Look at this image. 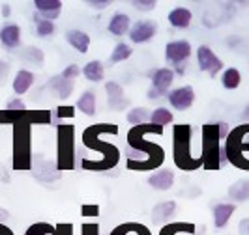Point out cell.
Listing matches in <instances>:
<instances>
[{"mask_svg":"<svg viewBox=\"0 0 249 235\" xmlns=\"http://www.w3.org/2000/svg\"><path fill=\"white\" fill-rule=\"evenodd\" d=\"M163 135V127L152 124H142L137 127H131L127 133V157H133L135 153H141L137 161H125L127 170H135V172H148V170H156L161 168L163 161H165V149L146 140V135Z\"/></svg>","mask_w":249,"mask_h":235,"instance_id":"1","label":"cell"},{"mask_svg":"<svg viewBox=\"0 0 249 235\" xmlns=\"http://www.w3.org/2000/svg\"><path fill=\"white\" fill-rule=\"evenodd\" d=\"M53 114L49 109H28V114L12 127V166L13 170H32V127L49 125Z\"/></svg>","mask_w":249,"mask_h":235,"instance_id":"2","label":"cell"},{"mask_svg":"<svg viewBox=\"0 0 249 235\" xmlns=\"http://www.w3.org/2000/svg\"><path fill=\"white\" fill-rule=\"evenodd\" d=\"M103 133L118 135V127L114 124H94L83 131L81 138H83L85 148L94 149L96 153L101 155L98 161L83 159L81 161V168L83 170H88V172H107V170L114 168L120 162V149L116 148L114 144H111V142H107V140H101Z\"/></svg>","mask_w":249,"mask_h":235,"instance_id":"3","label":"cell"},{"mask_svg":"<svg viewBox=\"0 0 249 235\" xmlns=\"http://www.w3.org/2000/svg\"><path fill=\"white\" fill-rule=\"evenodd\" d=\"M202 149H200V161L202 168L206 170H219L221 168V140L227 138V124H204L202 125Z\"/></svg>","mask_w":249,"mask_h":235,"instance_id":"4","label":"cell"},{"mask_svg":"<svg viewBox=\"0 0 249 235\" xmlns=\"http://www.w3.org/2000/svg\"><path fill=\"white\" fill-rule=\"evenodd\" d=\"M173 159L184 172H193L202 166L200 155H193L191 149V125L176 124L173 127Z\"/></svg>","mask_w":249,"mask_h":235,"instance_id":"5","label":"cell"},{"mask_svg":"<svg viewBox=\"0 0 249 235\" xmlns=\"http://www.w3.org/2000/svg\"><path fill=\"white\" fill-rule=\"evenodd\" d=\"M249 124L238 125L225 138L223 155L240 170H249Z\"/></svg>","mask_w":249,"mask_h":235,"instance_id":"6","label":"cell"},{"mask_svg":"<svg viewBox=\"0 0 249 235\" xmlns=\"http://www.w3.org/2000/svg\"><path fill=\"white\" fill-rule=\"evenodd\" d=\"M75 168V127L71 124L56 125V170L62 173Z\"/></svg>","mask_w":249,"mask_h":235,"instance_id":"7","label":"cell"},{"mask_svg":"<svg viewBox=\"0 0 249 235\" xmlns=\"http://www.w3.org/2000/svg\"><path fill=\"white\" fill-rule=\"evenodd\" d=\"M152 77V86L148 88V99H158L161 97L163 94H169L171 86L175 82V71L169 69V67H160L156 71L150 73Z\"/></svg>","mask_w":249,"mask_h":235,"instance_id":"8","label":"cell"},{"mask_svg":"<svg viewBox=\"0 0 249 235\" xmlns=\"http://www.w3.org/2000/svg\"><path fill=\"white\" fill-rule=\"evenodd\" d=\"M197 62H199L200 71L208 73L210 77H215L223 69V62L215 56V52L208 45H200L199 49H197Z\"/></svg>","mask_w":249,"mask_h":235,"instance_id":"9","label":"cell"},{"mask_svg":"<svg viewBox=\"0 0 249 235\" xmlns=\"http://www.w3.org/2000/svg\"><path fill=\"white\" fill-rule=\"evenodd\" d=\"M191 56V43L186 39H176V41H169L165 47V60L175 65H180L186 62Z\"/></svg>","mask_w":249,"mask_h":235,"instance_id":"10","label":"cell"},{"mask_svg":"<svg viewBox=\"0 0 249 235\" xmlns=\"http://www.w3.org/2000/svg\"><path fill=\"white\" fill-rule=\"evenodd\" d=\"M167 99L171 103V107L176 109V110H187L193 101H195V92L191 86H180L175 88L167 94Z\"/></svg>","mask_w":249,"mask_h":235,"instance_id":"11","label":"cell"},{"mask_svg":"<svg viewBox=\"0 0 249 235\" xmlns=\"http://www.w3.org/2000/svg\"><path fill=\"white\" fill-rule=\"evenodd\" d=\"M158 32V25L154 21H137L135 25L129 28L127 36L133 43H146Z\"/></svg>","mask_w":249,"mask_h":235,"instance_id":"12","label":"cell"},{"mask_svg":"<svg viewBox=\"0 0 249 235\" xmlns=\"http://www.w3.org/2000/svg\"><path fill=\"white\" fill-rule=\"evenodd\" d=\"M34 8H36L37 19H45V21H53L58 19V15L62 12V2L60 0H34L32 2Z\"/></svg>","mask_w":249,"mask_h":235,"instance_id":"13","label":"cell"},{"mask_svg":"<svg viewBox=\"0 0 249 235\" xmlns=\"http://www.w3.org/2000/svg\"><path fill=\"white\" fill-rule=\"evenodd\" d=\"M105 92H107V103L112 110H122L129 105L127 97L124 95V88L120 86L118 82H107L105 84Z\"/></svg>","mask_w":249,"mask_h":235,"instance_id":"14","label":"cell"},{"mask_svg":"<svg viewBox=\"0 0 249 235\" xmlns=\"http://www.w3.org/2000/svg\"><path fill=\"white\" fill-rule=\"evenodd\" d=\"M0 41L6 49H19L21 47V26L8 23L0 28Z\"/></svg>","mask_w":249,"mask_h":235,"instance_id":"15","label":"cell"},{"mask_svg":"<svg viewBox=\"0 0 249 235\" xmlns=\"http://www.w3.org/2000/svg\"><path fill=\"white\" fill-rule=\"evenodd\" d=\"M175 183V173L167 168H161V170H156L148 177V185L156 190H169Z\"/></svg>","mask_w":249,"mask_h":235,"instance_id":"16","label":"cell"},{"mask_svg":"<svg viewBox=\"0 0 249 235\" xmlns=\"http://www.w3.org/2000/svg\"><path fill=\"white\" fill-rule=\"evenodd\" d=\"M34 84V73L28 71V69H21L17 71V75L13 77V92H15V97H21L23 94H26Z\"/></svg>","mask_w":249,"mask_h":235,"instance_id":"17","label":"cell"},{"mask_svg":"<svg viewBox=\"0 0 249 235\" xmlns=\"http://www.w3.org/2000/svg\"><path fill=\"white\" fill-rule=\"evenodd\" d=\"M66 41L73 47L77 52L87 54L88 47H90V36L83 30H68L66 32Z\"/></svg>","mask_w":249,"mask_h":235,"instance_id":"18","label":"cell"},{"mask_svg":"<svg viewBox=\"0 0 249 235\" xmlns=\"http://www.w3.org/2000/svg\"><path fill=\"white\" fill-rule=\"evenodd\" d=\"M47 88L54 90L60 99H68L73 94V80L64 78L62 75H56V77H53L49 82H47Z\"/></svg>","mask_w":249,"mask_h":235,"instance_id":"19","label":"cell"},{"mask_svg":"<svg viewBox=\"0 0 249 235\" xmlns=\"http://www.w3.org/2000/svg\"><path fill=\"white\" fill-rule=\"evenodd\" d=\"M107 28H109V32H111L112 36H124V34L129 32V28H131V21H129V17L125 13L118 12L111 17Z\"/></svg>","mask_w":249,"mask_h":235,"instance_id":"20","label":"cell"},{"mask_svg":"<svg viewBox=\"0 0 249 235\" xmlns=\"http://www.w3.org/2000/svg\"><path fill=\"white\" fill-rule=\"evenodd\" d=\"M175 211H176V204L173 202V200L158 204V205L152 209V215H150L152 224H163L169 217H173V215H175Z\"/></svg>","mask_w":249,"mask_h":235,"instance_id":"21","label":"cell"},{"mask_svg":"<svg viewBox=\"0 0 249 235\" xmlns=\"http://www.w3.org/2000/svg\"><path fill=\"white\" fill-rule=\"evenodd\" d=\"M234 211H236L234 204H217L213 207V224H215V228L227 226V222L231 220V217H232Z\"/></svg>","mask_w":249,"mask_h":235,"instance_id":"22","label":"cell"},{"mask_svg":"<svg viewBox=\"0 0 249 235\" xmlns=\"http://www.w3.org/2000/svg\"><path fill=\"white\" fill-rule=\"evenodd\" d=\"M191 19H193L191 12L187 8H182V6H178V8H175L173 12L169 13V23L175 28H187L191 25Z\"/></svg>","mask_w":249,"mask_h":235,"instance_id":"23","label":"cell"},{"mask_svg":"<svg viewBox=\"0 0 249 235\" xmlns=\"http://www.w3.org/2000/svg\"><path fill=\"white\" fill-rule=\"evenodd\" d=\"M109 235H152L148 228L144 224L139 222H124L116 226Z\"/></svg>","mask_w":249,"mask_h":235,"instance_id":"24","label":"cell"},{"mask_svg":"<svg viewBox=\"0 0 249 235\" xmlns=\"http://www.w3.org/2000/svg\"><path fill=\"white\" fill-rule=\"evenodd\" d=\"M75 109H79L87 116H94L96 114V94L90 92V90L83 92V95L77 99V107Z\"/></svg>","mask_w":249,"mask_h":235,"instance_id":"25","label":"cell"},{"mask_svg":"<svg viewBox=\"0 0 249 235\" xmlns=\"http://www.w3.org/2000/svg\"><path fill=\"white\" fill-rule=\"evenodd\" d=\"M83 75L90 82H100L103 80V63L100 60H92L83 67Z\"/></svg>","mask_w":249,"mask_h":235,"instance_id":"26","label":"cell"},{"mask_svg":"<svg viewBox=\"0 0 249 235\" xmlns=\"http://www.w3.org/2000/svg\"><path fill=\"white\" fill-rule=\"evenodd\" d=\"M178 234H195V224L191 222H173L163 226L160 235H178Z\"/></svg>","mask_w":249,"mask_h":235,"instance_id":"27","label":"cell"},{"mask_svg":"<svg viewBox=\"0 0 249 235\" xmlns=\"http://www.w3.org/2000/svg\"><path fill=\"white\" fill-rule=\"evenodd\" d=\"M150 124L152 125H158V127H163V125L167 124H173V120H175V116H173V112L169 110V109H156V110L150 114Z\"/></svg>","mask_w":249,"mask_h":235,"instance_id":"28","label":"cell"},{"mask_svg":"<svg viewBox=\"0 0 249 235\" xmlns=\"http://www.w3.org/2000/svg\"><path fill=\"white\" fill-rule=\"evenodd\" d=\"M240 82H242V75H240L236 67H229L221 75V84L227 90H234V88L240 86Z\"/></svg>","mask_w":249,"mask_h":235,"instance_id":"29","label":"cell"},{"mask_svg":"<svg viewBox=\"0 0 249 235\" xmlns=\"http://www.w3.org/2000/svg\"><path fill=\"white\" fill-rule=\"evenodd\" d=\"M28 114L26 110H8V109H0V125H15L17 122H21Z\"/></svg>","mask_w":249,"mask_h":235,"instance_id":"30","label":"cell"},{"mask_svg":"<svg viewBox=\"0 0 249 235\" xmlns=\"http://www.w3.org/2000/svg\"><path fill=\"white\" fill-rule=\"evenodd\" d=\"M43 52L37 47H25L21 50V60L26 63H34V65H41L43 63Z\"/></svg>","mask_w":249,"mask_h":235,"instance_id":"31","label":"cell"},{"mask_svg":"<svg viewBox=\"0 0 249 235\" xmlns=\"http://www.w3.org/2000/svg\"><path fill=\"white\" fill-rule=\"evenodd\" d=\"M231 198L238 200V202H246L249 200V181H236L229 190Z\"/></svg>","mask_w":249,"mask_h":235,"instance_id":"32","label":"cell"},{"mask_svg":"<svg viewBox=\"0 0 249 235\" xmlns=\"http://www.w3.org/2000/svg\"><path fill=\"white\" fill-rule=\"evenodd\" d=\"M25 235H56V230L49 222H34L26 228Z\"/></svg>","mask_w":249,"mask_h":235,"instance_id":"33","label":"cell"},{"mask_svg":"<svg viewBox=\"0 0 249 235\" xmlns=\"http://www.w3.org/2000/svg\"><path fill=\"white\" fill-rule=\"evenodd\" d=\"M129 56H131V47H129L127 43H116L114 49H112L111 62L120 63V62H124V60H127Z\"/></svg>","mask_w":249,"mask_h":235,"instance_id":"34","label":"cell"},{"mask_svg":"<svg viewBox=\"0 0 249 235\" xmlns=\"http://www.w3.org/2000/svg\"><path fill=\"white\" fill-rule=\"evenodd\" d=\"M150 114L146 109H142V107H137V109H131V110L127 112V122L133 125V127H137V125H142L144 124V120H148Z\"/></svg>","mask_w":249,"mask_h":235,"instance_id":"35","label":"cell"},{"mask_svg":"<svg viewBox=\"0 0 249 235\" xmlns=\"http://www.w3.org/2000/svg\"><path fill=\"white\" fill-rule=\"evenodd\" d=\"M34 23H36V34L39 37H47L54 34V23H53V21L37 19L36 15H34Z\"/></svg>","mask_w":249,"mask_h":235,"instance_id":"36","label":"cell"},{"mask_svg":"<svg viewBox=\"0 0 249 235\" xmlns=\"http://www.w3.org/2000/svg\"><path fill=\"white\" fill-rule=\"evenodd\" d=\"M73 116H75V107H70V105H64V107H58V109L54 110V118H56V120H64V118L71 120Z\"/></svg>","mask_w":249,"mask_h":235,"instance_id":"37","label":"cell"},{"mask_svg":"<svg viewBox=\"0 0 249 235\" xmlns=\"http://www.w3.org/2000/svg\"><path fill=\"white\" fill-rule=\"evenodd\" d=\"M131 4H133V8L139 10V12H152L158 2L156 0H133Z\"/></svg>","mask_w":249,"mask_h":235,"instance_id":"38","label":"cell"},{"mask_svg":"<svg viewBox=\"0 0 249 235\" xmlns=\"http://www.w3.org/2000/svg\"><path fill=\"white\" fill-rule=\"evenodd\" d=\"M79 73H81V69L75 65V63H71V65H68V67H64V71L60 75H62L64 78H70V80H75L77 77H79Z\"/></svg>","mask_w":249,"mask_h":235,"instance_id":"39","label":"cell"},{"mask_svg":"<svg viewBox=\"0 0 249 235\" xmlns=\"http://www.w3.org/2000/svg\"><path fill=\"white\" fill-rule=\"evenodd\" d=\"M6 109H8V110H26V105L21 97H13V99L8 101Z\"/></svg>","mask_w":249,"mask_h":235,"instance_id":"40","label":"cell"},{"mask_svg":"<svg viewBox=\"0 0 249 235\" xmlns=\"http://www.w3.org/2000/svg\"><path fill=\"white\" fill-rule=\"evenodd\" d=\"M81 235H100V226L94 222H87L81 226Z\"/></svg>","mask_w":249,"mask_h":235,"instance_id":"41","label":"cell"},{"mask_svg":"<svg viewBox=\"0 0 249 235\" xmlns=\"http://www.w3.org/2000/svg\"><path fill=\"white\" fill-rule=\"evenodd\" d=\"M56 235H73V226L70 222H58L54 226Z\"/></svg>","mask_w":249,"mask_h":235,"instance_id":"42","label":"cell"},{"mask_svg":"<svg viewBox=\"0 0 249 235\" xmlns=\"http://www.w3.org/2000/svg\"><path fill=\"white\" fill-rule=\"evenodd\" d=\"M81 215H85V217H98L100 215V207L85 204V205H81Z\"/></svg>","mask_w":249,"mask_h":235,"instance_id":"43","label":"cell"},{"mask_svg":"<svg viewBox=\"0 0 249 235\" xmlns=\"http://www.w3.org/2000/svg\"><path fill=\"white\" fill-rule=\"evenodd\" d=\"M8 75H10V63L6 62V60H0V86L6 84Z\"/></svg>","mask_w":249,"mask_h":235,"instance_id":"44","label":"cell"},{"mask_svg":"<svg viewBox=\"0 0 249 235\" xmlns=\"http://www.w3.org/2000/svg\"><path fill=\"white\" fill-rule=\"evenodd\" d=\"M87 4L92 10H105V8L111 6L112 2L111 0H87Z\"/></svg>","mask_w":249,"mask_h":235,"instance_id":"45","label":"cell"},{"mask_svg":"<svg viewBox=\"0 0 249 235\" xmlns=\"http://www.w3.org/2000/svg\"><path fill=\"white\" fill-rule=\"evenodd\" d=\"M10 219V213L8 209H4V207H0V224H6V220Z\"/></svg>","mask_w":249,"mask_h":235,"instance_id":"46","label":"cell"},{"mask_svg":"<svg viewBox=\"0 0 249 235\" xmlns=\"http://www.w3.org/2000/svg\"><path fill=\"white\" fill-rule=\"evenodd\" d=\"M0 12H2V17H10V13H12V8H10V4H2Z\"/></svg>","mask_w":249,"mask_h":235,"instance_id":"47","label":"cell"},{"mask_svg":"<svg viewBox=\"0 0 249 235\" xmlns=\"http://www.w3.org/2000/svg\"><path fill=\"white\" fill-rule=\"evenodd\" d=\"M0 235H15L12 232V228H8L6 224H0Z\"/></svg>","mask_w":249,"mask_h":235,"instance_id":"48","label":"cell"},{"mask_svg":"<svg viewBox=\"0 0 249 235\" xmlns=\"http://www.w3.org/2000/svg\"><path fill=\"white\" fill-rule=\"evenodd\" d=\"M242 120H244V122H249V107L242 112Z\"/></svg>","mask_w":249,"mask_h":235,"instance_id":"49","label":"cell"},{"mask_svg":"<svg viewBox=\"0 0 249 235\" xmlns=\"http://www.w3.org/2000/svg\"><path fill=\"white\" fill-rule=\"evenodd\" d=\"M248 224H249V222H248ZM248 234H249V228H248Z\"/></svg>","mask_w":249,"mask_h":235,"instance_id":"50","label":"cell"}]
</instances>
